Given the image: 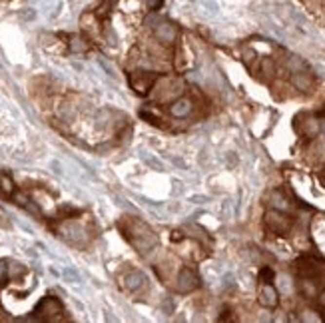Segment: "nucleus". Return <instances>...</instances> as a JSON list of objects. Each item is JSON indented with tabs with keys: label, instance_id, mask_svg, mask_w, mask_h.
I'll list each match as a JSON object with an SVG mask.
<instances>
[{
	"label": "nucleus",
	"instance_id": "9",
	"mask_svg": "<svg viewBox=\"0 0 325 323\" xmlns=\"http://www.w3.org/2000/svg\"><path fill=\"white\" fill-rule=\"evenodd\" d=\"M36 313L44 315V317H54L56 313H60V304L54 301L52 297H46V299L40 301V305L36 307Z\"/></svg>",
	"mask_w": 325,
	"mask_h": 323
},
{
	"label": "nucleus",
	"instance_id": "23",
	"mask_svg": "<svg viewBox=\"0 0 325 323\" xmlns=\"http://www.w3.org/2000/svg\"><path fill=\"white\" fill-rule=\"evenodd\" d=\"M321 132H323V134H325V120H323V122H321Z\"/></svg>",
	"mask_w": 325,
	"mask_h": 323
},
{
	"label": "nucleus",
	"instance_id": "17",
	"mask_svg": "<svg viewBox=\"0 0 325 323\" xmlns=\"http://www.w3.org/2000/svg\"><path fill=\"white\" fill-rule=\"evenodd\" d=\"M104 36H106V40H108V44H110V46H116V44H118L116 32H114L112 28H106V30H104Z\"/></svg>",
	"mask_w": 325,
	"mask_h": 323
},
{
	"label": "nucleus",
	"instance_id": "10",
	"mask_svg": "<svg viewBox=\"0 0 325 323\" xmlns=\"http://www.w3.org/2000/svg\"><path fill=\"white\" fill-rule=\"evenodd\" d=\"M124 282H126V287H128V289L136 291V289H140V287L144 285L146 277H144V273H142V271H130V273L124 277Z\"/></svg>",
	"mask_w": 325,
	"mask_h": 323
},
{
	"label": "nucleus",
	"instance_id": "16",
	"mask_svg": "<svg viewBox=\"0 0 325 323\" xmlns=\"http://www.w3.org/2000/svg\"><path fill=\"white\" fill-rule=\"evenodd\" d=\"M259 279H262L264 284H271V279H273V269H271V267H264L262 271H259Z\"/></svg>",
	"mask_w": 325,
	"mask_h": 323
},
{
	"label": "nucleus",
	"instance_id": "1",
	"mask_svg": "<svg viewBox=\"0 0 325 323\" xmlns=\"http://www.w3.org/2000/svg\"><path fill=\"white\" fill-rule=\"evenodd\" d=\"M132 233H136V238H130V242H132V246L140 251V253H148L150 249H154V246H156V235H154V231H152L146 224H142V222H134L132 224V229H130Z\"/></svg>",
	"mask_w": 325,
	"mask_h": 323
},
{
	"label": "nucleus",
	"instance_id": "2",
	"mask_svg": "<svg viewBox=\"0 0 325 323\" xmlns=\"http://www.w3.org/2000/svg\"><path fill=\"white\" fill-rule=\"evenodd\" d=\"M266 226H268V229H271L273 233H286L291 224H289V220H287L279 209H273V211H268V213H266Z\"/></svg>",
	"mask_w": 325,
	"mask_h": 323
},
{
	"label": "nucleus",
	"instance_id": "22",
	"mask_svg": "<svg viewBox=\"0 0 325 323\" xmlns=\"http://www.w3.org/2000/svg\"><path fill=\"white\" fill-rule=\"evenodd\" d=\"M20 16H22V18H28V20H32V18H34V10H26V12H22Z\"/></svg>",
	"mask_w": 325,
	"mask_h": 323
},
{
	"label": "nucleus",
	"instance_id": "13",
	"mask_svg": "<svg viewBox=\"0 0 325 323\" xmlns=\"http://www.w3.org/2000/svg\"><path fill=\"white\" fill-rule=\"evenodd\" d=\"M58 116L64 120V122H72L76 118V110H74V106L72 104H62L58 108Z\"/></svg>",
	"mask_w": 325,
	"mask_h": 323
},
{
	"label": "nucleus",
	"instance_id": "12",
	"mask_svg": "<svg viewBox=\"0 0 325 323\" xmlns=\"http://www.w3.org/2000/svg\"><path fill=\"white\" fill-rule=\"evenodd\" d=\"M271 208L279 209V211H286L289 208V202H287V198L281 191H273L271 193Z\"/></svg>",
	"mask_w": 325,
	"mask_h": 323
},
{
	"label": "nucleus",
	"instance_id": "11",
	"mask_svg": "<svg viewBox=\"0 0 325 323\" xmlns=\"http://www.w3.org/2000/svg\"><path fill=\"white\" fill-rule=\"evenodd\" d=\"M62 231H64V235L70 240V242H74V244H78L82 238H84V228L82 226H78V224H66L62 228Z\"/></svg>",
	"mask_w": 325,
	"mask_h": 323
},
{
	"label": "nucleus",
	"instance_id": "21",
	"mask_svg": "<svg viewBox=\"0 0 325 323\" xmlns=\"http://www.w3.org/2000/svg\"><path fill=\"white\" fill-rule=\"evenodd\" d=\"M244 56H246V60H253V58H255V52H253V50H244Z\"/></svg>",
	"mask_w": 325,
	"mask_h": 323
},
{
	"label": "nucleus",
	"instance_id": "24",
	"mask_svg": "<svg viewBox=\"0 0 325 323\" xmlns=\"http://www.w3.org/2000/svg\"><path fill=\"white\" fill-rule=\"evenodd\" d=\"M321 304H323V305H325V291H323V293H321Z\"/></svg>",
	"mask_w": 325,
	"mask_h": 323
},
{
	"label": "nucleus",
	"instance_id": "14",
	"mask_svg": "<svg viewBox=\"0 0 325 323\" xmlns=\"http://www.w3.org/2000/svg\"><path fill=\"white\" fill-rule=\"evenodd\" d=\"M0 191H2L4 196H12V193H14V184H12V180L8 176L0 178Z\"/></svg>",
	"mask_w": 325,
	"mask_h": 323
},
{
	"label": "nucleus",
	"instance_id": "4",
	"mask_svg": "<svg viewBox=\"0 0 325 323\" xmlns=\"http://www.w3.org/2000/svg\"><path fill=\"white\" fill-rule=\"evenodd\" d=\"M198 285H200L198 275L193 273L191 269L184 267V269L180 271V275H178V291H180V293H190V291L196 289Z\"/></svg>",
	"mask_w": 325,
	"mask_h": 323
},
{
	"label": "nucleus",
	"instance_id": "20",
	"mask_svg": "<svg viewBox=\"0 0 325 323\" xmlns=\"http://www.w3.org/2000/svg\"><path fill=\"white\" fill-rule=\"evenodd\" d=\"M164 309H166V313H172V309H174V304H172V299H166V301H164Z\"/></svg>",
	"mask_w": 325,
	"mask_h": 323
},
{
	"label": "nucleus",
	"instance_id": "15",
	"mask_svg": "<svg viewBox=\"0 0 325 323\" xmlns=\"http://www.w3.org/2000/svg\"><path fill=\"white\" fill-rule=\"evenodd\" d=\"M86 48H88V46H86V42H84L82 38L74 36V38L70 40V50H72V52H86Z\"/></svg>",
	"mask_w": 325,
	"mask_h": 323
},
{
	"label": "nucleus",
	"instance_id": "7",
	"mask_svg": "<svg viewBox=\"0 0 325 323\" xmlns=\"http://www.w3.org/2000/svg\"><path fill=\"white\" fill-rule=\"evenodd\" d=\"M291 84L295 86L297 90L301 92H309L313 88V78L307 74V72H303V70H297L291 74Z\"/></svg>",
	"mask_w": 325,
	"mask_h": 323
},
{
	"label": "nucleus",
	"instance_id": "8",
	"mask_svg": "<svg viewBox=\"0 0 325 323\" xmlns=\"http://www.w3.org/2000/svg\"><path fill=\"white\" fill-rule=\"evenodd\" d=\"M259 304L264 307H275L277 305V291L273 289L271 284H264L262 291H259Z\"/></svg>",
	"mask_w": 325,
	"mask_h": 323
},
{
	"label": "nucleus",
	"instance_id": "5",
	"mask_svg": "<svg viewBox=\"0 0 325 323\" xmlns=\"http://www.w3.org/2000/svg\"><path fill=\"white\" fill-rule=\"evenodd\" d=\"M156 38L162 42V44H172V42H176L178 38V28L176 24H172V22H160L154 30Z\"/></svg>",
	"mask_w": 325,
	"mask_h": 323
},
{
	"label": "nucleus",
	"instance_id": "19",
	"mask_svg": "<svg viewBox=\"0 0 325 323\" xmlns=\"http://www.w3.org/2000/svg\"><path fill=\"white\" fill-rule=\"evenodd\" d=\"M6 275H8V266L4 262H0V282H4Z\"/></svg>",
	"mask_w": 325,
	"mask_h": 323
},
{
	"label": "nucleus",
	"instance_id": "18",
	"mask_svg": "<svg viewBox=\"0 0 325 323\" xmlns=\"http://www.w3.org/2000/svg\"><path fill=\"white\" fill-rule=\"evenodd\" d=\"M164 4V0H148V8L150 10H158Z\"/></svg>",
	"mask_w": 325,
	"mask_h": 323
},
{
	"label": "nucleus",
	"instance_id": "6",
	"mask_svg": "<svg viewBox=\"0 0 325 323\" xmlns=\"http://www.w3.org/2000/svg\"><path fill=\"white\" fill-rule=\"evenodd\" d=\"M191 110H193V102L190 98H180L170 106V114L174 118H186L191 114Z\"/></svg>",
	"mask_w": 325,
	"mask_h": 323
},
{
	"label": "nucleus",
	"instance_id": "3",
	"mask_svg": "<svg viewBox=\"0 0 325 323\" xmlns=\"http://www.w3.org/2000/svg\"><path fill=\"white\" fill-rule=\"evenodd\" d=\"M154 82H156V74H150V72H140V74H134L132 78H130V84H132V88H134L136 94H140V96L148 94Z\"/></svg>",
	"mask_w": 325,
	"mask_h": 323
}]
</instances>
